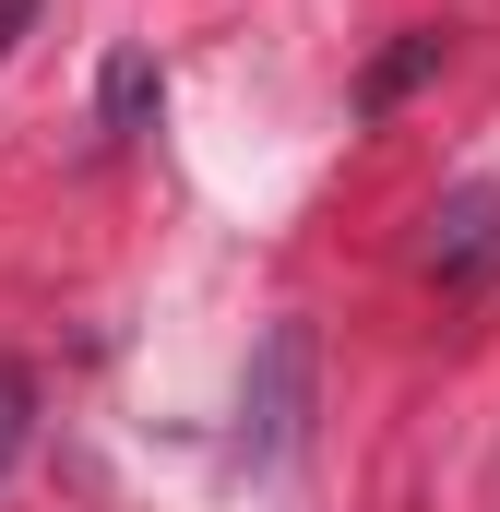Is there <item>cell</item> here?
<instances>
[{"mask_svg": "<svg viewBox=\"0 0 500 512\" xmlns=\"http://www.w3.org/2000/svg\"><path fill=\"white\" fill-rule=\"evenodd\" d=\"M155 96H167V84H155V60L120 48V60H108V84H96V120H108V131H143V120H155Z\"/></svg>", "mask_w": 500, "mask_h": 512, "instance_id": "3", "label": "cell"}, {"mask_svg": "<svg viewBox=\"0 0 500 512\" xmlns=\"http://www.w3.org/2000/svg\"><path fill=\"white\" fill-rule=\"evenodd\" d=\"M24 12H36V0H0V48H12V24H24Z\"/></svg>", "mask_w": 500, "mask_h": 512, "instance_id": "6", "label": "cell"}, {"mask_svg": "<svg viewBox=\"0 0 500 512\" xmlns=\"http://www.w3.org/2000/svg\"><path fill=\"white\" fill-rule=\"evenodd\" d=\"M429 60H441V36H405V48H393V60L370 72V108H393V96H405V84H417Z\"/></svg>", "mask_w": 500, "mask_h": 512, "instance_id": "5", "label": "cell"}, {"mask_svg": "<svg viewBox=\"0 0 500 512\" xmlns=\"http://www.w3.org/2000/svg\"><path fill=\"white\" fill-rule=\"evenodd\" d=\"M298 429H310V322H274L239 393V441H250V465H286Z\"/></svg>", "mask_w": 500, "mask_h": 512, "instance_id": "1", "label": "cell"}, {"mask_svg": "<svg viewBox=\"0 0 500 512\" xmlns=\"http://www.w3.org/2000/svg\"><path fill=\"white\" fill-rule=\"evenodd\" d=\"M24 429H36V370H12V358H0V477H12Z\"/></svg>", "mask_w": 500, "mask_h": 512, "instance_id": "4", "label": "cell"}, {"mask_svg": "<svg viewBox=\"0 0 500 512\" xmlns=\"http://www.w3.org/2000/svg\"><path fill=\"white\" fill-rule=\"evenodd\" d=\"M417 262H429L441 286H489V274H500V179L441 191V203H429V239H417Z\"/></svg>", "mask_w": 500, "mask_h": 512, "instance_id": "2", "label": "cell"}]
</instances>
